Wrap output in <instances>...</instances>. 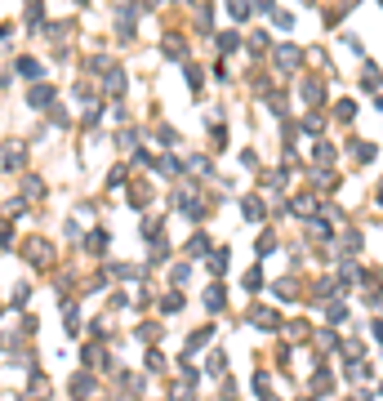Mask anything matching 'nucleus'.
<instances>
[{
  "label": "nucleus",
  "mask_w": 383,
  "mask_h": 401,
  "mask_svg": "<svg viewBox=\"0 0 383 401\" xmlns=\"http://www.w3.org/2000/svg\"><path fill=\"white\" fill-rule=\"evenodd\" d=\"M156 139H161V143H165V147H170V143H178V134H174V129H170V125H156Z\"/></svg>",
  "instance_id": "19"
},
{
  "label": "nucleus",
  "mask_w": 383,
  "mask_h": 401,
  "mask_svg": "<svg viewBox=\"0 0 383 401\" xmlns=\"http://www.w3.org/2000/svg\"><path fill=\"white\" fill-rule=\"evenodd\" d=\"M205 250H210V237H205V232H196V237L188 241V255H205Z\"/></svg>",
  "instance_id": "12"
},
{
  "label": "nucleus",
  "mask_w": 383,
  "mask_h": 401,
  "mask_svg": "<svg viewBox=\"0 0 383 401\" xmlns=\"http://www.w3.org/2000/svg\"><path fill=\"white\" fill-rule=\"evenodd\" d=\"M237 45H241V36H237V31H219V49H223V54H232Z\"/></svg>",
  "instance_id": "14"
},
{
  "label": "nucleus",
  "mask_w": 383,
  "mask_h": 401,
  "mask_svg": "<svg viewBox=\"0 0 383 401\" xmlns=\"http://www.w3.org/2000/svg\"><path fill=\"white\" fill-rule=\"evenodd\" d=\"M263 205H259V196H245V219H259Z\"/></svg>",
  "instance_id": "18"
},
{
  "label": "nucleus",
  "mask_w": 383,
  "mask_h": 401,
  "mask_svg": "<svg viewBox=\"0 0 383 401\" xmlns=\"http://www.w3.org/2000/svg\"><path fill=\"white\" fill-rule=\"evenodd\" d=\"M54 90H49V85H31V94H27V107H36V112H49V107H54Z\"/></svg>",
  "instance_id": "5"
},
{
  "label": "nucleus",
  "mask_w": 383,
  "mask_h": 401,
  "mask_svg": "<svg viewBox=\"0 0 383 401\" xmlns=\"http://www.w3.org/2000/svg\"><path fill=\"white\" fill-rule=\"evenodd\" d=\"M103 90H107V98H125V90H129V76H125V67L116 63L112 72L103 76Z\"/></svg>",
  "instance_id": "2"
},
{
  "label": "nucleus",
  "mask_w": 383,
  "mask_h": 401,
  "mask_svg": "<svg viewBox=\"0 0 383 401\" xmlns=\"http://www.w3.org/2000/svg\"><path fill=\"white\" fill-rule=\"evenodd\" d=\"M205 304H210V312H219V308H223V290L210 286V290H205Z\"/></svg>",
  "instance_id": "15"
},
{
  "label": "nucleus",
  "mask_w": 383,
  "mask_h": 401,
  "mask_svg": "<svg viewBox=\"0 0 383 401\" xmlns=\"http://www.w3.org/2000/svg\"><path fill=\"white\" fill-rule=\"evenodd\" d=\"M14 67H18V76H27V80H41L45 76V67L36 58H14Z\"/></svg>",
  "instance_id": "7"
},
{
  "label": "nucleus",
  "mask_w": 383,
  "mask_h": 401,
  "mask_svg": "<svg viewBox=\"0 0 383 401\" xmlns=\"http://www.w3.org/2000/svg\"><path fill=\"white\" fill-rule=\"evenodd\" d=\"M335 116H339V121H352V116H357V103H352V98H343V103H335Z\"/></svg>",
  "instance_id": "13"
},
{
  "label": "nucleus",
  "mask_w": 383,
  "mask_h": 401,
  "mask_svg": "<svg viewBox=\"0 0 383 401\" xmlns=\"http://www.w3.org/2000/svg\"><path fill=\"white\" fill-rule=\"evenodd\" d=\"M227 14H232L237 23H245V18H249V0H227Z\"/></svg>",
  "instance_id": "10"
},
{
  "label": "nucleus",
  "mask_w": 383,
  "mask_h": 401,
  "mask_svg": "<svg viewBox=\"0 0 383 401\" xmlns=\"http://www.w3.org/2000/svg\"><path fill=\"white\" fill-rule=\"evenodd\" d=\"M116 143H121V147H134L139 134H134V129H121V134H116Z\"/></svg>",
  "instance_id": "20"
},
{
  "label": "nucleus",
  "mask_w": 383,
  "mask_h": 401,
  "mask_svg": "<svg viewBox=\"0 0 383 401\" xmlns=\"http://www.w3.org/2000/svg\"><path fill=\"white\" fill-rule=\"evenodd\" d=\"M134 9H129V5H121V9H116V36H121V41H134Z\"/></svg>",
  "instance_id": "4"
},
{
  "label": "nucleus",
  "mask_w": 383,
  "mask_h": 401,
  "mask_svg": "<svg viewBox=\"0 0 383 401\" xmlns=\"http://www.w3.org/2000/svg\"><path fill=\"white\" fill-rule=\"evenodd\" d=\"M298 94H303L308 107H316V103H321V80H303V85H298Z\"/></svg>",
  "instance_id": "8"
},
{
  "label": "nucleus",
  "mask_w": 383,
  "mask_h": 401,
  "mask_svg": "<svg viewBox=\"0 0 383 401\" xmlns=\"http://www.w3.org/2000/svg\"><path fill=\"white\" fill-rule=\"evenodd\" d=\"M263 49H268V36H263V31H254V36H249V54H263Z\"/></svg>",
  "instance_id": "17"
},
{
  "label": "nucleus",
  "mask_w": 383,
  "mask_h": 401,
  "mask_svg": "<svg viewBox=\"0 0 383 401\" xmlns=\"http://www.w3.org/2000/svg\"><path fill=\"white\" fill-rule=\"evenodd\" d=\"M85 250H94V255H103V250H107V232H103V228H98V232H90Z\"/></svg>",
  "instance_id": "11"
},
{
  "label": "nucleus",
  "mask_w": 383,
  "mask_h": 401,
  "mask_svg": "<svg viewBox=\"0 0 383 401\" xmlns=\"http://www.w3.org/2000/svg\"><path fill=\"white\" fill-rule=\"evenodd\" d=\"M23 188H27V196H41L45 183H41V178H23Z\"/></svg>",
  "instance_id": "21"
},
{
  "label": "nucleus",
  "mask_w": 383,
  "mask_h": 401,
  "mask_svg": "<svg viewBox=\"0 0 383 401\" xmlns=\"http://www.w3.org/2000/svg\"><path fill=\"white\" fill-rule=\"evenodd\" d=\"M272 63H276V72H298V63H303V49H298V45H281L276 54H272Z\"/></svg>",
  "instance_id": "1"
},
{
  "label": "nucleus",
  "mask_w": 383,
  "mask_h": 401,
  "mask_svg": "<svg viewBox=\"0 0 383 401\" xmlns=\"http://www.w3.org/2000/svg\"><path fill=\"white\" fill-rule=\"evenodd\" d=\"M379 80H383V76L374 72V67H365V76H361V85H365V90H370V94H374V90H379Z\"/></svg>",
  "instance_id": "16"
},
{
  "label": "nucleus",
  "mask_w": 383,
  "mask_h": 401,
  "mask_svg": "<svg viewBox=\"0 0 383 401\" xmlns=\"http://www.w3.org/2000/svg\"><path fill=\"white\" fill-rule=\"evenodd\" d=\"M161 54H170V63H188V41L174 36V31H165V36H161Z\"/></svg>",
  "instance_id": "3"
},
{
  "label": "nucleus",
  "mask_w": 383,
  "mask_h": 401,
  "mask_svg": "<svg viewBox=\"0 0 383 401\" xmlns=\"http://www.w3.org/2000/svg\"><path fill=\"white\" fill-rule=\"evenodd\" d=\"M5 170H23V147L5 143Z\"/></svg>",
  "instance_id": "9"
},
{
  "label": "nucleus",
  "mask_w": 383,
  "mask_h": 401,
  "mask_svg": "<svg viewBox=\"0 0 383 401\" xmlns=\"http://www.w3.org/2000/svg\"><path fill=\"white\" fill-rule=\"evenodd\" d=\"M183 76H188V85H192V94L201 98V90H205V72L196 63H183Z\"/></svg>",
  "instance_id": "6"
}]
</instances>
